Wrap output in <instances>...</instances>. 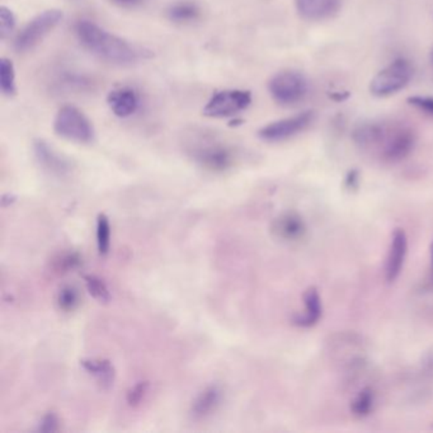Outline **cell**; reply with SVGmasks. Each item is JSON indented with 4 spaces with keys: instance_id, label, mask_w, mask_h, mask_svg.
<instances>
[{
    "instance_id": "21",
    "label": "cell",
    "mask_w": 433,
    "mask_h": 433,
    "mask_svg": "<svg viewBox=\"0 0 433 433\" xmlns=\"http://www.w3.org/2000/svg\"><path fill=\"white\" fill-rule=\"evenodd\" d=\"M56 303H57V306H59L61 312H74L81 305V294H79V290L73 284L62 286L59 292H57Z\"/></svg>"
},
{
    "instance_id": "31",
    "label": "cell",
    "mask_w": 433,
    "mask_h": 433,
    "mask_svg": "<svg viewBox=\"0 0 433 433\" xmlns=\"http://www.w3.org/2000/svg\"><path fill=\"white\" fill-rule=\"evenodd\" d=\"M345 184L348 188H356L359 186V172L357 170H351L345 179Z\"/></svg>"
},
{
    "instance_id": "20",
    "label": "cell",
    "mask_w": 433,
    "mask_h": 433,
    "mask_svg": "<svg viewBox=\"0 0 433 433\" xmlns=\"http://www.w3.org/2000/svg\"><path fill=\"white\" fill-rule=\"evenodd\" d=\"M83 259L76 252H65L60 253L51 261V271L56 275H67L69 272L74 271L81 267Z\"/></svg>"
},
{
    "instance_id": "32",
    "label": "cell",
    "mask_w": 433,
    "mask_h": 433,
    "mask_svg": "<svg viewBox=\"0 0 433 433\" xmlns=\"http://www.w3.org/2000/svg\"><path fill=\"white\" fill-rule=\"evenodd\" d=\"M112 1L118 4V6H122V7H132V6L139 4L142 0H112Z\"/></svg>"
},
{
    "instance_id": "17",
    "label": "cell",
    "mask_w": 433,
    "mask_h": 433,
    "mask_svg": "<svg viewBox=\"0 0 433 433\" xmlns=\"http://www.w3.org/2000/svg\"><path fill=\"white\" fill-rule=\"evenodd\" d=\"M304 304V314L294 319V323L303 328H309L318 323L319 319L322 318V312H323L322 300L315 287H310L305 291Z\"/></svg>"
},
{
    "instance_id": "6",
    "label": "cell",
    "mask_w": 433,
    "mask_h": 433,
    "mask_svg": "<svg viewBox=\"0 0 433 433\" xmlns=\"http://www.w3.org/2000/svg\"><path fill=\"white\" fill-rule=\"evenodd\" d=\"M413 76V68L406 59H397L375 75L370 83V92L376 97L395 95L406 88Z\"/></svg>"
},
{
    "instance_id": "35",
    "label": "cell",
    "mask_w": 433,
    "mask_h": 433,
    "mask_svg": "<svg viewBox=\"0 0 433 433\" xmlns=\"http://www.w3.org/2000/svg\"><path fill=\"white\" fill-rule=\"evenodd\" d=\"M432 60H433V50H432Z\"/></svg>"
},
{
    "instance_id": "12",
    "label": "cell",
    "mask_w": 433,
    "mask_h": 433,
    "mask_svg": "<svg viewBox=\"0 0 433 433\" xmlns=\"http://www.w3.org/2000/svg\"><path fill=\"white\" fill-rule=\"evenodd\" d=\"M343 0H295L300 17L306 20H329L338 13Z\"/></svg>"
},
{
    "instance_id": "11",
    "label": "cell",
    "mask_w": 433,
    "mask_h": 433,
    "mask_svg": "<svg viewBox=\"0 0 433 433\" xmlns=\"http://www.w3.org/2000/svg\"><path fill=\"white\" fill-rule=\"evenodd\" d=\"M408 252V238L403 229H395L386 258L385 275L387 282H394L399 277L406 262Z\"/></svg>"
},
{
    "instance_id": "15",
    "label": "cell",
    "mask_w": 433,
    "mask_h": 433,
    "mask_svg": "<svg viewBox=\"0 0 433 433\" xmlns=\"http://www.w3.org/2000/svg\"><path fill=\"white\" fill-rule=\"evenodd\" d=\"M223 401V390L219 385L205 387L193 400L191 406V414L195 420H205L216 412Z\"/></svg>"
},
{
    "instance_id": "7",
    "label": "cell",
    "mask_w": 433,
    "mask_h": 433,
    "mask_svg": "<svg viewBox=\"0 0 433 433\" xmlns=\"http://www.w3.org/2000/svg\"><path fill=\"white\" fill-rule=\"evenodd\" d=\"M252 93L242 89H228L217 92L205 106L202 114L211 118L231 117L243 112L251 106Z\"/></svg>"
},
{
    "instance_id": "10",
    "label": "cell",
    "mask_w": 433,
    "mask_h": 433,
    "mask_svg": "<svg viewBox=\"0 0 433 433\" xmlns=\"http://www.w3.org/2000/svg\"><path fill=\"white\" fill-rule=\"evenodd\" d=\"M381 144L383 158L387 162L397 163L406 159L415 146V135L408 128H397L392 132L386 131L385 137Z\"/></svg>"
},
{
    "instance_id": "22",
    "label": "cell",
    "mask_w": 433,
    "mask_h": 433,
    "mask_svg": "<svg viewBox=\"0 0 433 433\" xmlns=\"http://www.w3.org/2000/svg\"><path fill=\"white\" fill-rule=\"evenodd\" d=\"M0 89L7 97H13L17 93L13 62L7 57L0 59Z\"/></svg>"
},
{
    "instance_id": "14",
    "label": "cell",
    "mask_w": 433,
    "mask_h": 433,
    "mask_svg": "<svg viewBox=\"0 0 433 433\" xmlns=\"http://www.w3.org/2000/svg\"><path fill=\"white\" fill-rule=\"evenodd\" d=\"M107 103H109L111 111L114 112V115L121 117V118H126V117L134 115L137 111L140 99H139V95L136 93L135 89L121 87V88L114 89L112 92H109Z\"/></svg>"
},
{
    "instance_id": "24",
    "label": "cell",
    "mask_w": 433,
    "mask_h": 433,
    "mask_svg": "<svg viewBox=\"0 0 433 433\" xmlns=\"http://www.w3.org/2000/svg\"><path fill=\"white\" fill-rule=\"evenodd\" d=\"M97 248L101 256H107L111 247V225L109 217L104 214H99L97 217Z\"/></svg>"
},
{
    "instance_id": "18",
    "label": "cell",
    "mask_w": 433,
    "mask_h": 433,
    "mask_svg": "<svg viewBox=\"0 0 433 433\" xmlns=\"http://www.w3.org/2000/svg\"><path fill=\"white\" fill-rule=\"evenodd\" d=\"M386 128L380 122H365L359 125L353 131L352 137L355 142L361 148H370L373 145L381 144L386 135Z\"/></svg>"
},
{
    "instance_id": "4",
    "label": "cell",
    "mask_w": 433,
    "mask_h": 433,
    "mask_svg": "<svg viewBox=\"0 0 433 433\" xmlns=\"http://www.w3.org/2000/svg\"><path fill=\"white\" fill-rule=\"evenodd\" d=\"M64 14L59 9H48L37 14L20 29L14 41V48L18 53H26L37 46L51 31L59 26Z\"/></svg>"
},
{
    "instance_id": "28",
    "label": "cell",
    "mask_w": 433,
    "mask_h": 433,
    "mask_svg": "<svg viewBox=\"0 0 433 433\" xmlns=\"http://www.w3.org/2000/svg\"><path fill=\"white\" fill-rule=\"evenodd\" d=\"M408 103L422 112H425L426 115L433 117V97L413 95L408 98Z\"/></svg>"
},
{
    "instance_id": "30",
    "label": "cell",
    "mask_w": 433,
    "mask_h": 433,
    "mask_svg": "<svg viewBox=\"0 0 433 433\" xmlns=\"http://www.w3.org/2000/svg\"><path fill=\"white\" fill-rule=\"evenodd\" d=\"M422 375L429 381H433V350L427 352L422 359Z\"/></svg>"
},
{
    "instance_id": "34",
    "label": "cell",
    "mask_w": 433,
    "mask_h": 433,
    "mask_svg": "<svg viewBox=\"0 0 433 433\" xmlns=\"http://www.w3.org/2000/svg\"><path fill=\"white\" fill-rule=\"evenodd\" d=\"M431 270H432V280H433V242L431 244Z\"/></svg>"
},
{
    "instance_id": "23",
    "label": "cell",
    "mask_w": 433,
    "mask_h": 433,
    "mask_svg": "<svg viewBox=\"0 0 433 433\" xmlns=\"http://www.w3.org/2000/svg\"><path fill=\"white\" fill-rule=\"evenodd\" d=\"M373 406H375V393L370 387H365L353 399L351 411L356 417L364 418L373 412Z\"/></svg>"
},
{
    "instance_id": "26",
    "label": "cell",
    "mask_w": 433,
    "mask_h": 433,
    "mask_svg": "<svg viewBox=\"0 0 433 433\" xmlns=\"http://www.w3.org/2000/svg\"><path fill=\"white\" fill-rule=\"evenodd\" d=\"M15 28V15L13 12L6 7H0V39L6 40L8 36H11Z\"/></svg>"
},
{
    "instance_id": "2",
    "label": "cell",
    "mask_w": 433,
    "mask_h": 433,
    "mask_svg": "<svg viewBox=\"0 0 433 433\" xmlns=\"http://www.w3.org/2000/svg\"><path fill=\"white\" fill-rule=\"evenodd\" d=\"M190 156L203 170L215 173L231 170L237 159L233 148L215 139H201L195 142L191 146Z\"/></svg>"
},
{
    "instance_id": "27",
    "label": "cell",
    "mask_w": 433,
    "mask_h": 433,
    "mask_svg": "<svg viewBox=\"0 0 433 433\" xmlns=\"http://www.w3.org/2000/svg\"><path fill=\"white\" fill-rule=\"evenodd\" d=\"M148 392H149V383L148 381H139L128 392V395H126L128 404L132 408L140 406L145 399V397L148 395Z\"/></svg>"
},
{
    "instance_id": "8",
    "label": "cell",
    "mask_w": 433,
    "mask_h": 433,
    "mask_svg": "<svg viewBox=\"0 0 433 433\" xmlns=\"http://www.w3.org/2000/svg\"><path fill=\"white\" fill-rule=\"evenodd\" d=\"M314 120L312 111H304L298 115L286 117L278 121L271 122L258 131V136L268 142H284L303 132L310 126Z\"/></svg>"
},
{
    "instance_id": "3",
    "label": "cell",
    "mask_w": 433,
    "mask_h": 433,
    "mask_svg": "<svg viewBox=\"0 0 433 433\" xmlns=\"http://www.w3.org/2000/svg\"><path fill=\"white\" fill-rule=\"evenodd\" d=\"M56 135L69 142L89 144L95 140V129L88 117L74 106H64L55 117Z\"/></svg>"
},
{
    "instance_id": "1",
    "label": "cell",
    "mask_w": 433,
    "mask_h": 433,
    "mask_svg": "<svg viewBox=\"0 0 433 433\" xmlns=\"http://www.w3.org/2000/svg\"><path fill=\"white\" fill-rule=\"evenodd\" d=\"M75 32L81 45L95 56L115 64H132L146 53L129 41L111 34L92 20H79Z\"/></svg>"
},
{
    "instance_id": "5",
    "label": "cell",
    "mask_w": 433,
    "mask_h": 433,
    "mask_svg": "<svg viewBox=\"0 0 433 433\" xmlns=\"http://www.w3.org/2000/svg\"><path fill=\"white\" fill-rule=\"evenodd\" d=\"M268 90L273 101L277 102L278 104L294 106L306 97L309 83L301 73L286 70L272 78L268 83Z\"/></svg>"
},
{
    "instance_id": "9",
    "label": "cell",
    "mask_w": 433,
    "mask_h": 433,
    "mask_svg": "<svg viewBox=\"0 0 433 433\" xmlns=\"http://www.w3.org/2000/svg\"><path fill=\"white\" fill-rule=\"evenodd\" d=\"M34 153L41 168L56 178H65L73 170V163L43 139L34 142Z\"/></svg>"
},
{
    "instance_id": "13",
    "label": "cell",
    "mask_w": 433,
    "mask_h": 433,
    "mask_svg": "<svg viewBox=\"0 0 433 433\" xmlns=\"http://www.w3.org/2000/svg\"><path fill=\"white\" fill-rule=\"evenodd\" d=\"M272 233L284 242H296L305 237L306 224L296 212H284L272 224Z\"/></svg>"
},
{
    "instance_id": "19",
    "label": "cell",
    "mask_w": 433,
    "mask_h": 433,
    "mask_svg": "<svg viewBox=\"0 0 433 433\" xmlns=\"http://www.w3.org/2000/svg\"><path fill=\"white\" fill-rule=\"evenodd\" d=\"M167 15L174 23H191L200 18L201 8L193 0H181L167 9Z\"/></svg>"
},
{
    "instance_id": "33",
    "label": "cell",
    "mask_w": 433,
    "mask_h": 433,
    "mask_svg": "<svg viewBox=\"0 0 433 433\" xmlns=\"http://www.w3.org/2000/svg\"><path fill=\"white\" fill-rule=\"evenodd\" d=\"M329 97L332 98L333 101L342 102L345 101L350 97V93L348 92H345V93H332V95H329Z\"/></svg>"
},
{
    "instance_id": "25",
    "label": "cell",
    "mask_w": 433,
    "mask_h": 433,
    "mask_svg": "<svg viewBox=\"0 0 433 433\" xmlns=\"http://www.w3.org/2000/svg\"><path fill=\"white\" fill-rule=\"evenodd\" d=\"M84 281H85V286H87L89 294L97 301L104 303V304L109 303L111 300V292H109V286L102 278L95 276V275H85Z\"/></svg>"
},
{
    "instance_id": "16",
    "label": "cell",
    "mask_w": 433,
    "mask_h": 433,
    "mask_svg": "<svg viewBox=\"0 0 433 433\" xmlns=\"http://www.w3.org/2000/svg\"><path fill=\"white\" fill-rule=\"evenodd\" d=\"M81 365L89 375H92L102 389L109 390L115 383L116 370L109 359H81Z\"/></svg>"
},
{
    "instance_id": "29",
    "label": "cell",
    "mask_w": 433,
    "mask_h": 433,
    "mask_svg": "<svg viewBox=\"0 0 433 433\" xmlns=\"http://www.w3.org/2000/svg\"><path fill=\"white\" fill-rule=\"evenodd\" d=\"M59 426H60V422L56 414L50 412L46 414L42 420H41L40 425L37 431L43 433H53L57 432L59 431Z\"/></svg>"
}]
</instances>
